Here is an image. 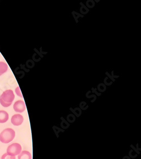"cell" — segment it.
<instances>
[{
	"instance_id": "8992f818",
	"label": "cell",
	"mask_w": 141,
	"mask_h": 159,
	"mask_svg": "<svg viewBox=\"0 0 141 159\" xmlns=\"http://www.w3.org/2000/svg\"><path fill=\"white\" fill-rule=\"evenodd\" d=\"M32 156L31 152L28 151H23L18 155V159H32Z\"/></svg>"
},
{
	"instance_id": "5b68a950",
	"label": "cell",
	"mask_w": 141,
	"mask_h": 159,
	"mask_svg": "<svg viewBox=\"0 0 141 159\" xmlns=\"http://www.w3.org/2000/svg\"><path fill=\"white\" fill-rule=\"evenodd\" d=\"M24 121V118L22 115L16 114L12 116L11 119V123L14 125L19 126L22 125V123Z\"/></svg>"
},
{
	"instance_id": "52a82bcc",
	"label": "cell",
	"mask_w": 141,
	"mask_h": 159,
	"mask_svg": "<svg viewBox=\"0 0 141 159\" xmlns=\"http://www.w3.org/2000/svg\"><path fill=\"white\" fill-rule=\"evenodd\" d=\"M9 119V114L5 111H0V123L7 122Z\"/></svg>"
},
{
	"instance_id": "277c9868",
	"label": "cell",
	"mask_w": 141,
	"mask_h": 159,
	"mask_svg": "<svg viewBox=\"0 0 141 159\" xmlns=\"http://www.w3.org/2000/svg\"><path fill=\"white\" fill-rule=\"evenodd\" d=\"M13 108H14V111L16 112L22 113L25 110V108H26L25 102L22 100L16 101L14 104Z\"/></svg>"
},
{
	"instance_id": "ba28073f",
	"label": "cell",
	"mask_w": 141,
	"mask_h": 159,
	"mask_svg": "<svg viewBox=\"0 0 141 159\" xmlns=\"http://www.w3.org/2000/svg\"><path fill=\"white\" fill-rule=\"evenodd\" d=\"M8 69V66L6 63L0 61V76L5 74Z\"/></svg>"
},
{
	"instance_id": "6da1fadb",
	"label": "cell",
	"mask_w": 141,
	"mask_h": 159,
	"mask_svg": "<svg viewBox=\"0 0 141 159\" xmlns=\"http://www.w3.org/2000/svg\"><path fill=\"white\" fill-rule=\"evenodd\" d=\"M15 95L11 90H7L3 92L0 97V103L4 107H8L12 104Z\"/></svg>"
},
{
	"instance_id": "7a4b0ae2",
	"label": "cell",
	"mask_w": 141,
	"mask_h": 159,
	"mask_svg": "<svg viewBox=\"0 0 141 159\" xmlns=\"http://www.w3.org/2000/svg\"><path fill=\"white\" fill-rule=\"evenodd\" d=\"M16 132L11 128L5 129L0 134V141L3 143H9L14 139Z\"/></svg>"
},
{
	"instance_id": "30bf717a",
	"label": "cell",
	"mask_w": 141,
	"mask_h": 159,
	"mask_svg": "<svg viewBox=\"0 0 141 159\" xmlns=\"http://www.w3.org/2000/svg\"><path fill=\"white\" fill-rule=\"evenodd\" d=\"M16 94L18 95L19 97H21V98H23V95H22V94L21 93V92H20V88H19V87H17V88H16Z\"/></svg>"
},
{
	"instance_id": "9c48e42d",
	"label": "cell",
	"mask_w": 141,
	"mask_h": 159,
	"mask_svg": "<svg viewBox=\"0 0 141 159\" xmlns=\"http://www.w3.org/2000/svg\"><path fill=\"white\" fill-rule=\"evenodd\" d=\"M1 159H16V156H10L7 153H4L1 157Z\"/></svg>"
},
{
	"instance_id": "3957f363",
	"label": "cell",
	"mask_w": 141,
	"mask_h": 159,
	"mask_svg": "<svg viewBox=\"0 0 141 159\" xmlns=\"http://www.w3.org/2000/svg\"><path fill=\"white\" fill-rule=\"evenodd\" d=\"M22 148L20 144L17 143L10 144L9 147H7L6 150V153L10 156H16L19 155L22 152Z\"/></svg>"
}]
</instances>
